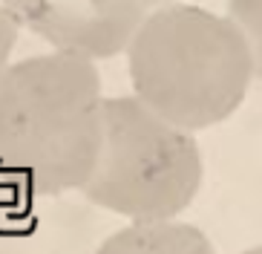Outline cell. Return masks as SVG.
<instances>
[{
	"mask_svg": "<svg viewBox=\"0 0 262 254\" xmlns=\"http://www.w3.org/2000/svg\"><path fill=\"white\" fill-rule=\"evenodd\" d=\"M95 61L32 55L0 72V185L35 197L81 191L104 136Z\"/></svg>",
	"mask_w": 262,
	"mask_h": 254,
	"instance_id": "cell-1",
	"label": "cell"
},
{
	"mask_svg": "<svg viewBox=\"0 0 262 254\" xmlns=\"http://www.w3.org/2000/svg\"><path fill=\"white\" fill-rule=\"evenodd\" d=\"M124 52L133 95L190 133L225 122L254 78L231 17L179 0L147 9Z\"/></svg>",
	"mask_w": 262,
	"mask_h": 254,
	"instance_id": "cell-2",
	"label": "cell"
},
{
	"mask_svg": "<svg viewBox=\"0 0 262 254\" xmlns=\"http://www.w3.org/2000/svg\"><path fill=\"white\" fill-rule=\"evenodd\" d=\"M104 136L93 173L81 185L93 205L130 223L182 214L199 193L202 150L190 130L176 127L136 95L104 99Z\"/></svg>",
	"mask_w": 262,
	"mask_h": 254,
	"instance_id": "cell-3",
	"label": "cell"
},
{
	"mask_svg": "<svg viewBox=\"0 0 262 254\" xmlns=\"http://www.w3.org/2000/svg\"><path fill=\"white\" fill-rule=\"evenodd\" d=\"M3 6L17 26H26L55 52L86 61L121 55L147 15L139 0H3Z\"/></svg>",
	"mask_w": 262,
	"mask_h": 254,
	"instance_id": "cell-4",
	"label": "cell"
},
{
	"mask_svg": "<svg viewBox=\"0 0 262 254\" xmlns=\"http://www.w3.org/2000/svg\"><path fill=\"white\" fill-rule=\"evenodd\" d=\"M95 254H216L213 243L190 223H130L98 246Z\"/></svg>",
	"mask_w": 262,
	"mask_h": 254,
	"instance_id": "cell-5",
	"label": "cell"
},
{
	"mask_svg": "<svg viewBox=\"0 0 262 254\" xmlns=\"http://www.w3.org/2000/svg\"><path fill=\"white\" fill-rule=\"evenodd\" d=\"M228 17L248 44L254 75L262 78V0H231Z\"/></svg>",
	"mask_w": 262,
	"mask_h": 254,
	"instance_id": "cell-6",
	"label": "cell"
},
{
	"mask_svg": "<svg viewBox=\"0 0 262 254\" xmlns=\"http://www.w3.org/2000/svg\"><path fill=\"white\" fill-rule=\"evenodd\" d=\"M17 32H20L17 21L9 15L6 6H0V72L9 64V58H12V49L17 44Z\"/></svg>",
	"mask_w": 262,
	"mask_h": 254,
	"instance_id": "cell-7",
	"label": "cell"
},
{
	"mask_svg": "<svg viewBox=\"0 0 262 254\" xmlns=\"http://www.w3.org/2000/svg\"><path fill=\"white\" fill-rule=\"evenodd\" d=\"M144 9H156V6H164V3H176V0H139Z\"/></svg>",
	"mask_w": 262,
	"mask_h": 254,
	"instance_id": "cell-8",
	"label": "cell"
},
{
	"mask_svg": "<svg viewBox=\"0 0 262 254\" xmlns=\"http://www.w3.org/2000/svg\"><path fill=\"white\" fill-rule=\"evenodd\" d=\"M242 254H262V246H256V248H248V251H242Z\"/></svg>",
	"mask_w": 262,
	"mask_h": 254,
	"instance_id": "cell-9",
	"label": "cell"
}]
</instances>
